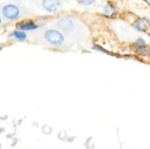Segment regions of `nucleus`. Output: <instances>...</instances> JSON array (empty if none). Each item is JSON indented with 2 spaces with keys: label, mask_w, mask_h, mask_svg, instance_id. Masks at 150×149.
Wrapping results in <instances>:
<instances>
[{
  "label": "nucleus",
  "mask_w": 150,
  "mask_h": 149,
  "mask_svg": "<svg viewBox=\"0 0 150 149\" xmlns=\"http://www.w3.org/2000/svg\"><path fill=\"white\" fill-rule=\"evenodd\" d=\"M45 37L48 42L56 45H61L64 41V37H63L62 34L56 30L47 31Z\"/></svg>",
  "instance_id": "obj_1"
},
{
  "label": "nucleus",
  "mask_w": 150,
  "mask_h": 149,
  "mask_svg": "<svg viewBox=\"0 0 150 149\" xmlns=\"http://www.w3.org/2000/svg\"><path fill=\"white\" fill-rule=\"evenodd\" d=\"M2 13L4 17L8 19H15L19 15V9L14 4H7L2 9Z\"/></svg>",
  "instance_id": "obj_2"
},
{
  "label": "nucleus",
  "mask_w": 150,
  "mask_h": 149,
  "mask_svg": "<svg viewBox=\"0 0 150 149\" xmlns=\"http://www.w3.org/2000/svg\"><path fill=\"white\" fill-rule=\"evenodd\" d=\"M60 5L59 0H42V6L48 12L57 11Z\"/></svg>",
  "instance_id": "obj_3"
},
{
  "label": "nucleus",
  "mask_w": 150,
  "mask_h": 149,
  "mask_svg": "<svg viewBox=\"0 0 150 149\" xmlns=\"http://www.w3.org/2000/svg\"><path fill=\"white\" fill-rule=\"evenodd\" d=\"M37 28L38 25L32 21H25L19 24V29L21 30H32V29H36Z\"/></svg>",
  "instance_id": "obj_4"
},
{
  "label": "nucleus",
  "mask_w": 150,
  "mask_h": 149,
  "mask_svg": "<svg viewBox=\"0 0 150 149\" xmlns=\"http://www.w3.org/2000/svg\"><path fill=\"white\" fill-rule=\"evenodd\" d=\"M10 36L15 37L20 39V40H24L26 38V34L23 32H16L14 33L11 34Z\"/></svg>",
  "instance_id": "obj_5"
},
{
  "label": "nucleus",
  "mask_w": 150,
  "mask_h": 149,
  "mask_svg": "<svg viewBox=\"0 0 150 149\" xmlns=\"http://www.w3.org/2000/svg\"><path fill=\"white\" fill-rule=\"evenodd\" d=\"M95 0H79V2L84 5H90L92 3H94Z\"/></svg>",
  "instance_id": "obj_6"
},
{
  "label": "nucleus",
  "mask_w": 150,
  "mask_h": 149,
  "mask_svg": "<svg viewBox=\"0 0 150 149\" xmlns=\"http://www.w3.org/2000/svg\"><path fill=\"white\" fill-rule=\"evenodd\" d=\"M1 18H0V24H1Z\"/></svg>",
  "instance_id": "obj_7"
}]
</instances>
